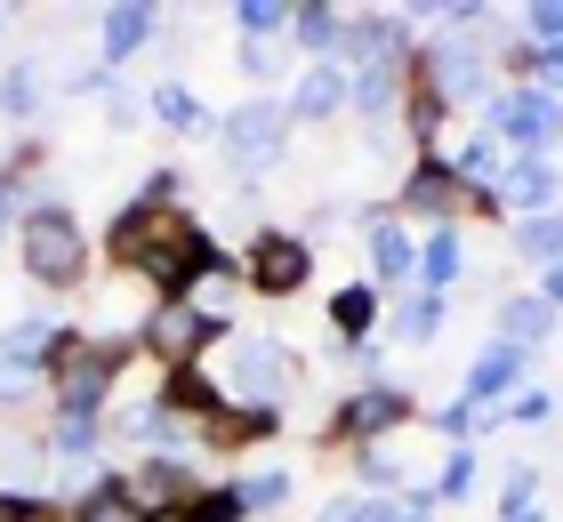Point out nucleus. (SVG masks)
Masks as SVG:
<instances>
[{"label":"nucleus","instance_id":"1","mask_svg":"<svg viewBox=\"0 0 563 522\" xmlns=\"http://www.w3.org/2000/svg\"><path fill=\"white\" fill-rule=\"evenodd\" d=\"M121 257H130V266H145L153 281H169V290L210 266V249H201L194 218H162V209H137V218L121 225Z\"/></svg>","mask_w":563,"mask_h":522},{"label":"nucleus","instance_id":"2","mask_svg":"<svg viewBox=\"0 0 563 522\" xmlns=\"http://www.w3.org/2000/svg\"><path fill=\"white\" fill-rule=\"evenodd\" d=\"M24 266H33V281H48V290H73L81 266H89L81 225H73L65 209H33V218H24Z\"/></svg>","mask_w":563,"mask_h":522},{"label":"nucleus","instance_id":"3","mask_svg":"<svg viewBox=\"0 0 563 522\" xmlns=\"http://www.w3.org/2000/svg\"><path fill=\"white\" fill-rule=\"evenodd\" d=\"M113 370H121V346H57V402H65V418H89L97 410V395L113 386Z\"/></svg>","mask_w":563,"mask_h":522},{"label":"nucleus","instance_id":"4","mask_svg":"<svg viewBox=\"0 0 563 522\" xmlns=\"http://www.w3.org/2000/svg\"><path fill=\"white\" fill-rule=\"evenodd\" d=\"M282 129H290L282 104H234V121H225V153H234L242 169H266L282 153Z\"/></svg>","mask_w":563,"mask_h":522},{"label":"nucleus","instance_id":"5","mask_svg":"<svg viewBox=\"0 0 563 522\" xmlns=\"http://www.w3.org/2000/svg\"><path fill=\"white\" fill-rule=\"evenodd\" d=\"M250 281L274 298H290L298 281H306V242H290V233H266L258 249H250Z\"/></svg>","mask_w":563,"mask_h":522},{"label":"nucleus","instance_id":"6","mask_svg":"<svg viewBox=\"0 0 563 522\" xmlns=\"http://www.w3.org/2000/svg\"><path fill=\"white\" fill-rule=\"evenodd\" d=\"M201 337H210V322H201L194 306H162V313H153V330H145V346L162 354V362H194Z\"/></svg>","mask_w":563,"mask_h":522},{"label":"nucleus","instance_id":"7","mask_svg":"<svg viewBox=\"0 0 563 522\" xmlns=\"http://www.w3.org/2000/svg\"><path fill=\"white\" fill-rule=\"evenodd\" d=\"M234 386H250V395H274L282 386V346L274 337H242L234 346Z\"/></svg>","mask_w":563,"mask_h":522},{"label":"nucleus","instance_id":"8","mask_svg":"<svg viewBox=\"0 0 563 522\" xmlns=\"http://www.w3.org/2000/svg\"><path fill=\"white\" fill-rule=\"evenodd\" d=\"M402 418H411V402H402L395 386H371V395L346 402V426L354 434H387V426H402Z\"/></svg>","mask_w":563,"mask_h":522},{"label":"nucleus","instance_id":"9","mask_svg":"<svg viewBox=\"0 0 563 522\" xmlns=\"http://www.w3.org/2000/svg\"><path fill=\"white\" fill-rule=\"evenodd\" d=\"M516 362H523V346H492V354L475 362V378H467V402L499 395V386H516Z\"/></svg>","mask_w":563,"mask_h":522},{"label":"nucleus","instance_id":"10","mask_svg":"<svg viewBox=\"0 0 563 522\" xmlns=\"http://www.w3.org/2000/svg\"><path fill=\"white\" fill-rule=\"evenodd\" d=\"M145 33H153V9H113L106 16V57H130Z\"/></svg>","mask_w":563,"mask_h":522},{"label":"nucleus","instance_id":"11","mask_svg":"<svg viewBox=\"0 0 563 522\" xmlns=\"http://www.w3.org/2000/svg\"><path fill=\"white\" fill-rule=\"evenodd\" d=\"M339 33H346V48H354V57H387V41H395V16H363V24H339Z\"/></svg>","mask_w":563,"mask_h":522},{"label":"nucleus","instance_id":"12","mask_svg":"<svg viewBox=\"0 0 563 522\" xmlns=\"http://www.w3.org/2000/svg\"><path fill=\"white\" fill-rule=\"evenodd\" d=\"M434 73H443V97H475V81H483V73H475V57H467V48H434V57H427Z\"/></svg>","mask_w":563,"mask_h":522},{"label":"nucleus","instance_id":"13","mask_svg":"<svg viewBox=\"0 0 563 522\" xmlns=\"http://www.w3.org/2000/svg\"><path fill=\"white\" fill-rule=\"evenodd\" d=\"M57 346H65V337H48V330L24 322V330H9V370H33V362H48Z\"/></svg>","mask_w":563,"mask_h":522},{"label":"nucleus","instance_id":"14","mask_svg":"<svg viewBox=\"0 0 563 522\" xmlns=\"http://www.w3.org/2000/svg\"><path fill=\"white\" fill-rule=\"evenodd\" d=\"M507 193H516L523 209H540V201L555 193V177H548V162H540V153H523V169H516V177H507Z\"/></svg>","mask_w":563,"mask_h":522},{"label":"nucleus","instance_id":"15","mask_svg":"<svg viewBox=\"0 0 563 522\" xmlns=\"http://www.w3.org/2000/svg\"><path fill=\"white\" fill-rule=\"evenodd\" d=\"M354 104H363V113H387V104H395V65H387V57L363 65V81H354Z\"/></svg>","mask_w":563,"mask_h":522},{"label":"nucleus","instance_id":"16","mask_svg":"<svg viewBox=\"0 0 563 522\" xmlns=\"http://www.w3.org/2000/svg\"><path fill=\"white\" fill-rule=\"evenodd\" d=\"M339 97H346V81H339V73H306V81H298V113L314 121V113H330Z\"/></svg>","mask_w":563,"mask_h":522},{"label":"nucleus","instance_id":"17","mask_svg":"<svg viewBox=\"0 0 563 522\" xmlns=\"http://www.w3.org/2000/svg\"><path fill=\"white\" fill-rule=\"evenodd\" d=\"M451 274H459V242H451V233H434L427 257H419V281H427V290H443Z\"/></svg>","mask_w":563,"mask_h":522},{"label":"nucleus","instance_id":"18","mask_svg":"<svg viewBox=\"0 0 563 522\" xmlns=\"http://www.w3.org/2000/svg\"><path fill=\"white\" fill-rule=\"evenodd\" d=\"M523 249L531 257H563V209H540V218L523 225Z\"/></svg>","mask_w":563,"mask_h":522},{"label":"nucleus","instance_id":"19","mask_svg":"<svg viewBox=\"0 0 563 522\" xmlns=\"http://www.w3.org/2000/svg\"><path fill=\"white\" fill-rule=\"evenodd\" d=\"M451 201H459V186H451L443 169H419V177H411V209H434V218H443Z\"/></svg>","mask_w":563,"mask_h":522},{"label":"nucleus","instance_id":"20","mask_svg":"<svg viewBox=\"0 0 563 522\" xmlns=\"http://www.w3.org/2000/svg\"><path fill=\"white\" fill-rule=\"evenodd\" d=\"M330 313H339V330H346V337H363V330H371V313H378V298H371V290H339V306H330Z\"/></svg>","mask_w":563,"mask_h":522},{"label":"nucleus","instance_id":"21","mask_svg":"<svg viewBox=\"0 0 563 522\" xmlns=\"http://www.w3.org/2000/svg\"><path fill=\"white\" fill-rule=\"evenodd\" d=\"M234 24H242L250 41H266L274 24H290V9H274V0H242V9H234Z\"/></svg>","mask_w":563,"mask_h":522},{"label":"nucleus","instance_id":"22","mask_svg":"<svg viewBox=\"0 0 563 522\" xmlns=\"http://www.w3.org/2000/svg\"><path fill=\"white\" fill-rule=\"evenodd\" d=\"M290 24H298L306 48H330V41H339V16H330V9H290Z\"/></svg>","mask_w":563,"mask_h":522},{"label":"nucleus","instance_id":"23","mask_svg":"<svg viewBox=\"0 0 563 522\" xmlns=\"http://www.w3.org/2000/svg\"><path fill=\"white\" fill-rule=\"evenodd\" d=\"M81 522H145V507H137V499H121V490H97Z\"/></svg>","mask_w":563,"mask_h":522},{"label":"nucleus","instance_id":"24","mask_svg":"<svg viewBox=\"0 0 563 522\" xmlns=\"http://www.w3.org/2000/svg\"><path fill=\"white\" fill-rule=\"evenodd\" d=\"M531 33H540V48H548V65L563 73V9H531Z\"/></svg>","mask_w":563,"mask_h":522},{"label":"nucleus","instance_id":"25","mask_svg":"<svg viewBox=\"0 0 563 522\" xmlns=\"http://www.w3.org/2000/svg\"><path fill=\"white\" fill-rule=\"evenodd\" d=\"M434 322H443V306H434V298H411V306H402V337H434Z\"/></svg>","mask_w":563,"mask_h":522},{"label":"nucleus","instance_id":"26","mask_svg":"<svg viewBox=\"0 0 563 522\" xmlns=\"http://www.w3.org/2000/svg\"><path fill=\"white\" fill-rule=\"evenodd\" d=\"M371 249H378V274H402V266H411V249H402V233H395V225H378V233H371Z\"/></svg>","mask_w":563,"mask_h":522},{"label":"nucleus","instance_id":"27","mask_svg":"<svg viewBox=\"0 0 563 522\" xmlns=\"http://www.w3.org/2000/svg\"><path fill=\"white\" fill-rule=\"evenodd\" d=\"M137 490H145V499H177V490H186V466H169V458H162V466H145V482H137Z\"/></svg>","mask_w":563,"mask_h":522},{"label":"nucleus","instance_id":"28","mask_svg":"<svg viewBox=\"0 0 563 522\" xmlns=\"http://www.w3.org/2000/svg\"><path fill=\"white\" fill-rule=\"evenodd\" d=\"M153 113H162L169 129H194V121H201V113H194V97H186V89H162V97H153Z\"/></svg>","mask_w":563,"mask_h":522},{"label":"nucleus","instance_id":"29","mask_svg":"<svg viewBox=\"0 0 563 522\" xmlns=\"http://www.w3.org/2000/svg\"><path fill=\"white\" fill-rule=\"evenodd\" d=\"M0 104H9V113H33V73H9V81H0Z\"/></svg>","mask_w":563,"mask_h":522},{"label":"nucleus","instance_id":"30","mask_svg":"<svg viewBox=\"0 0 563 522\" xmlns=\"http://www.w3.org/2000/svg\"><path fill=\"white\" fill-rule=\"evenodd\" d=\"M459 169H467L475 186H499V153L492 145H467V162H459Z\"/></svg>","mask_w":563,"mask_h":522},{"label":"nucleus","instance_id":"31","mask_svg":"<svg viewBox=\"0 0 563 522\" xmlns=\"http://www.w3.org/2000/svg\"><path fill=\"white\" fill-rule=\"evenodd\" d=\"M548 330V306H507V337H540Z\"/></svg>","mask_w":563,"mask_h":522},{"label":"nucleus","instance_id":"32","mask_svg":"<svg viewBox=\"0 0 563 522\" xmlns=\"http://www.w3.org/2000/svg\"><path fill=\"white\" fill-rule=\"evenodd\" d=\"M234 507H242V499H234V490H218V499H201V507H194L186 522H234Z\"/></svg>","mask_w":563,"mask_h":522},{"label":"nucleus","instance_id":"33","mask_svg":"<svg viewBox=\"0 0 563 522\" xmlns=\"http://www.w3.org/2000/svg\"><path fill=\"white\" fill-rule=\"evenodd\" d=\"M467 482H475V458H451V466H443V499H459Z\"/></svg>","mask_w":563,"mask_h":522},{"label":"nucleus","instance_id":"34","mask_svg":"<svg viewBox=\"0 0 563 522\" xmlns=\"http://www.w3.org/2000/svg\"><path fill=\"white\" fill-rule=\"evenodd\" d=\"M242 499H250V507H274V499H282V475H258V482L242 490Z\"/></svg>","mask_w":563,"mask_h":522},{"label":"nucleus","instance_id":"35","mask_svg":"<svg viewBox=\"0 0 563 522\" xmlns=\"http://www.w3.org/2000/svg\"><path fill=\"white\" fill-rule=\"evenodd\" d=\"M548 306H563V266H555V274H548Z\"/></svg>","mask_w":563,"mask_h":522},{"label":"nucleus","instance_id":"36","mask_svg":"<svg viewBox=\"0 0 563 522\" xmlns=\"http://www.w3.org/2000/svg\"><path fill=\"white\" fill-rule=\"evenodd\" d=\"M0 522H24V507H16V499H0Z\"/></svg>","mask_w":563,"mask_h":522},{"label":"nucleus","instance_id":"37","mask_svg":"<svg viewBox=\"0 0 563 522\" xmlns=\"http://www.w3.org/2000/svg\"><path fill=\"white\" fill-rule=\"evenodd\" d=\"M387 522H427V514H387Z\"/></svg>","mask_w":563,"mask_h":522}]
</instances>
